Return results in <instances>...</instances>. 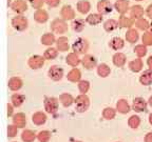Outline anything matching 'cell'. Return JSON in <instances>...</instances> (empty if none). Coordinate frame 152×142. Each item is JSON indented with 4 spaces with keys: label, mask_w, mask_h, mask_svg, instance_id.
Wrapping results in <instances>:
<instances>
[{
    "label": "cell",
    "mask_w": 152,
    "mask_h": 142,
    "mask_svg": "<svg viewBox=\"0 0 152 142\" xmlns=\"http://www.w3.org/2000/svg\"><path fill=\"white\" fill-rule=\"evenodd\" d=\"M11 25L18 32L26 31L28 26V20L23 14H16L11 20Z\"/></svg>",
    "instance_id": "obj_1"
},
{
    "label": "cell",
    "mask_w": 152,
    "mask_h": 142,
    "mask_svg": "<svg viewBox=\"0 0 152 142\" xmlns=\"http://www.w3.org/2000/svg\"><path fill=\"white\" fill-rule=\"evenodd\" d=\"M51 31L54 34H64L69 30V25L66 23V21L62 18H55L52 22H51Z\"/></svg>",
    "instance_id": "obj_2"
},
{
    "label": "cell",
    "mask_w": 152,
    "mask_h": 142,
    "mask_svg": "<svg viewBox=\"0 0 152 142\" xmlns=\"http://www.w3.org/2000/svg\"><path fill=\"white\" fill-rule=\"evenodd\" d=\"M74 102H75L76 111L78 113H83L90 106V99L86 94H80L79 96H77Z\"/></svg>",
    "instance_id": "obj_3"
},
{
    "label": "cell",
    "mask_w": 152,
    "mask_h": 142,
    "mask_svg": "<svg viewBox=\"0 0 152 142\" xmlns=\"http://www.w3.org/2000/svg\"><path fill=\"white\" fill-rule=\"evenodd\" d=\"M72 50H73V52L76 53V54L85 55L89 50L88 40L85 39V38H77V39L74 41L73 44H72Z\"/></svg>",
    "instance_id": "obj_4"
},
{
    "label": "cell",
    "mask_w": 152,
    "mask_h": 142,
    "mask_svg": "<svg viewBox=\"0 0 152 142\" xmlns=\"http://www.w3.org/2000/svg\"><path fill=\"white\" fill-rule=\"evenodd\" d=\"M28 0H13L10 7L16 14H23L28 11Z\"/></svg>",
    "instance_id": "obj_5"
},
{
    "label": "cell",
    "mask_w": 152,
    "mask_h": 142,
    "mask_svg": "<svg viewBox=\"0 0 152 142\" xmlns=\"http://www.w3.org/2000/svg\"><path fill=\"white\" fill-rule=\"evenodd\" d=\"M45 109L49 114H55L58 111V99L55 97H45Z\"/></svg>",
    "instance_id": "obj_6"
},
{
    "label": "cell",
    "mask_w": 152,
    "mask_h": 142,
    "mask_svg": "<svg viewBox=\"0 0 152 142\" xmlns=\"http://www.w3.org/2000/svg\"><path fill=\"white\" fill-rule=\"evenodd\" d=\"M45 57L40 56V55H33V56H31L28 58V65L32 70H39L45 64Z\"/></svg>",
    "instance_id": "obj_7"
},
{
    "label": "cell",
    "mask_w": 152,
    "mask_h": 142,
    "mask_svg": "<svg viewBox=\"0 0 152 142\" xmlns=\"http://www.w3.org/2000/svg\"><path fill=\"white\" fill-rule=\"evenodd\" d=\"M48 75L53 81H60L64 77V70L58 65H53L48 71Z\"/></svg>",
    "instance_id": "obj_8"
},
{
    "label": "cell",
    "mask_w": 152,
    "mask_h": 142,
    "mask_svg": "<svg viewBox=\"0 0 152 142\" xmlns=\"http://www.w3.org/2000/svg\"><path fill=\"white\" fill-rule=\"evenodd\" d=\"M60 17L64 19L66 21L75 19V11L70 4H64L60 9Z\"/></svg>",
    "instance_id": "obj_9"
},
{
    "label": "cell",
    "mask_w": 152,
    "mask_h": 142,
    "mask_svg": "<svg viewBox=\"0 0 152 142\" xmlns=\"http://www.w3.org/2000/svg\"><path fill=\"white\" fill-rule=\"evenodd\" d=\"M113 5L109 0H99L97 2V12L102 15H108L112 12Z\"/></svg>",
    "instance_id": "obj_10"
},
{
    "label": "cell",
    "mask_w": 152,
    "mask_h": 142,
    "mask_svg": "<svg viewBox=\"0 0 152 142\" xmlns=\"http://www.w3.org/2000/svg\"><path fill=\"white\" fill-rule=\"evenodd\" d=\"M22 85H23V81L21 80V78H19V77H11L7 81V86L11 91L13 92H17L19 91L20 88H22Z\"/></svg>",
    "instance_id": "obj_11"
},
{
    "label": "cell",
    "mask_w": 152,
    "mask_h": 142,
    "mask_svg": "<svg viewBox=\"0 0 152 142\" xmlns=\"http://www.w3.org/2000/svg\"><path fill=\"white\" fill-rule=\"evenodd\" d=\"M49 13L43 9H38L34 12V20L38 23H45L49 20Z\"/></svg>",
    "instance_id": "obj_12"
},
{
    "label": "cell",
    "mask_w": 152,
    "mask_h": 142,
    "mask_svg": "<svg viewBox=\"0 0 152 142\" xmlns=\"http://www.w3.org/2000/svg\"><path fill=\"white\" fill-rule=\"evenodd\" d=\"M13 124L18 128H23L26 124V117L23 113H17L13 115Z\"/></svg>",
    "instance_id": "obj_13"
},
{
    "label": "cell",
    "mask_w": 152,
    "mask_h": 142,
    "mask_svg": "<svg viewBox=\"0 0 152 142\" xmlns=\"http://www.w3.org/2000/svg\"><path fill=\"white\" fill-rule=\"evenodd\" d=\"M113 7L121 15H125L129 11V9H130L128 0H116Z\"/></svg>",
    "instance_id": "obj_14"
},
{
    "label": "cell",
    "mask_w": 152,
    "mask_h": 142,
    "mask_svg": "<svg viewBox=\"0 0 152 142\" xmlns=\"http://www.w3.org/2000/svg\"><path fill=\"white\" fill-rule=\"evenodd\" d=\"M81 63H83V67H86L87 70H92L93 67L96 66L97 60L93 55H85L83 58L81 59Z\"/></svg>",
    "instance_id": "obj_15"
},
{
    "label": "cell",
    "mask_w": 152,
    "mask_h": 142,
    "mask_svg": "<svg viewBox=\"0 0 152 142\" xmlns=\"http://www.w3.org/2000/svg\"><path fill=\"white\" fill-rule=\"evenodd\" d=\"M102 16L104 15L99 14V13H91L86 18V22L90 25H97V24L102 23V19H104Z\"/></svg>",
    "instance_id": "obj_16"
},
{
    "label": "cell",
    "mask_w": 152,
    "mask_h": 142,
    "mask_svg": "<svg viewBox=\"0 0 152 142\" xmlns=\"http://www.w3.org/2000/svg\"><path fill=\"white\" fill-rule=\"evenodd\" d=\"M56 49L59 52H68L69 51V39L64 36H60L58 39H56Z\"/></svg>",
    "instance_id": "obj_17"
},
{
    "label": "cell",
    "mask_w": 152,
    "mask_h": 142,
    "mask_svg": "<svg viewBox=\"0 0 152 142\" xmlns=\"http://www.w3.org/2000/svg\"><path fill=\"white\" fill-rule=\"evenodd\" d=\"M129 11H130V17L133 20H135V19L137 20V19L142 18V16H144V9L142 5H133L129 9Z\"/></svg>",
    "instance_id": "obj_18"
},
{
    "label": "cell",
    "mask_w": 152,
    "mask_h": 142,
    "mask_svg": "<svg viewBox=\"0 0 152 142\" xmlns=\"http://www.w3.org/2000/svg\"><path fill=\"white\" fill-rule=\"evenodd\" d=\"M76 9L80 14H88L91 9V3L88 0H79L76 3Z\"/></svg>",
    "instance_id": "obj_19"
},
{
    "label": "cell",
    "mask_w": 152,
    "mask_h": 142,
    "mask_svg": "<svg viewBox=\"0 0 152 142\" xmlns=\"http://www.w3.org/2000/svg\"><path fill=\"white\" fill-rule=\"evenodd\" d=\"M71 26L73 28V31L76 33H80L83 31V28L86 26V21L81 18H75L72 20L71 22Z\"/></svg>",
    "instance_id": "obj_20"
},
{
    "label": "cell",
    "mask_w": 152,
    "mask_h": 142,
    "mask_svg": "<svg viewBox=\"0 0 152 142\" xmlns=\"http://www.w3.org/2000/svg\"><path fill=\"white\" fill-rule=\"evenodd\" d=\"M66 64H69V65L75 67V66H77L80 63L81 60L78 57V54H76V53L73 52V53H69V54H68V56L66 57Z\"/></svg>",
    "instance_id": "obj_21"
},
{
    "label": "cell",
    "mask_w": 152,
    "mask_h": 142,
    "mask_svg": "<svg viewBox=\"0 0 152 142\" xmlns=\"http://www.w3.org/2000/svg\"><path fill=\"white\" fill-rule=\"evenodd\" d=\"M133 109L135 112H144L147 109V103L146 101L142 98L140 97H137L135 99L133 100Z\"/></svg>",
    "instance_id": "obj_22"
},
{
    "label": "cell",
    "mask_w": 152,
    "mask_h": 142,
    "mask_svg": "<svg viewBox=\"0 0 152 142\" xmlns=\"http://www.w3.org/2000/svg\"><path fill=\"white\" fill-rule=\"evenodd\" d=\"M80 78H81V72L78 69H76V67L72 69L68 73V75H66V79L69 81H71V82H79Z\"/></svg>",
    "instance_id": "obj_23"
},
{
    "label": "cell",
    "mask_w": 152,
    "mask_h": 142,
    "mask_svg": "<svg viewBox=\"0 0 152 142\" xmlns=\"http://www.w3.org/2000/svg\"><path fill=\"white\" fill-rule=\"evenodd\" d=\"M40 41L43 45H47V46H51L53 43L56 42V38L53 33H45L40 38Z\"/></svg>",
    "instance_id": "obj_24"
},
{
    "label": "cell",
    "mask_w": 152,
    "mask_h": 142,
    "mask_svg": "<svg viewBox=\"0 0 152 142\" xmlns=\"http://www.w3.org/2000/svg\"><path fill=\"white\" fill-rule=\"evenodd\" d=\"M135 23L131 17H127L126 15H121L118 19V26L121 28H131V26Z\"/></svg>",
    "instance_id": "obj_25"
},
{
    "label": "cell",
    "mask_w": 152,
    "mask_h": 142,
    "mask_svg": "<svg viewBox=\"0 0 152 142\" xmlns=\"http://www.w3.org/2000/svg\"><path fill=\"white\" fill-rule=\"evenodd\" d=\"M32 121L36 125H42L43 123L47 121V116L42 112H36L32 117Z\"/></svg>",
    "instance_id": "obj_26"
},
{
    "label": "cell",
    "mask_w": 152,
    "mask_h": 142,
    "mask_svg": "<svg viewBox=\"0 0 152 142\" xmlns=\"http://www.w3.org/2000/svg\"><path fill=\"white\" fill-rule=\"evenodd\" d=\"M24 101H26V97H24L23 95L18 94V93H15V94H13L12 97H11V102H12V104L14 105L15 107L21 106Z\"/></svg>",
    "instance_id": "obj_27"
},
{
    "label": "cell",
    "mask_w": 152,
    "mask_h": 142,
    "mask_svg": "<svg viewBox=\"0 0 152 142\" xmlns=\"http://www.w3.org/2000/svg\"><path fill=\"white\" fill-rule=\"evenodd\" d=\"M59 101L61 102V104L64 107L71 106L72 103L74 102V98L71 94H68V93H64L59 96Z\"/></svg>",
    "instance_id": "obj_28"
},
{
    "label": "cell",
    "mask_w": 152,
    "mask_h": 142,
    "mask_svg": "<svg viewBox=\"0 0 152 142\" xmlns=\"http://www.w3.org/2000/svg\"><path fill=\"white\" fill-rule=\"evenodd\" d=\"M109 45H110V47H111L112 50L119 51V50H121V49L124 47V45H125V42H124V40L121 39V37H114L113 39H111Z\"/></svg>",
    "instance_id": "obj_29"
},
{
    "label": "cell",
    "mask_w": 152,
    "mask_h": 142,
    "mask_svg": "<svg viewBox=\"0 0 152 142\" xmlns=\"http://www.w3.org/2000/svg\"><path fill=\"white\" fill-rule=\"evenodd\" d=\"M140 81L142 84L144 85H150L152 83V70H148L145 71L140 75Z\"/></svg>",
    "instance_id": "obj_30"
},
{
    "label": "cell",
    "mask_w": 152,
    "mask_h": 142,
    "mask_svg": "<svg viewBox=\"0 0 152 142\" xmlns=\"http://www.w3.org/2000/svg\"><path fill=\"white\" fill-rule=\"evenodd\" d=\"M138 37H140V35H138V32L136 31L135 28H129L128 31H127L126 39L128 42H130V43L136 42V41L138 40Z\"/></svg>",
    "instance_id": "obj_31"
},
{
    "label": "cell",
    "mask_w": 152,
    "mask_h": 142,
    "mask_svg": "<svg viewBox=\"0 0 152 142\" xmlns=\"http://www.w3.org/2000/svg\"><path fill=\"white\" fill-rule=\"evenodd\" d=\"M118 26V21L114 20V19H108L104 22V28L106 32H113L114 30H116Z\"/></svg>",
    "instance_id": "obj_32"
},
{
    "label": "cell",
    "mask_w": 152,
    "mask_h": 142,
    "mask_svg": "<svg viewBox=\"0 0 152 142\" xmlns=\"http://www.w3.org/2000/svg\"><path fill=\"white\" fill-rule=\"evenodd\" d=\"M116 109L119 113L121 114H127L129 111H130V105L128 104V102L125 99H121L117 101L116 103Z\"/></svg>",
    "instance_id": "obj_33"
},
{
    "label": "cell",
    "mask_w": 152,
    "mask_h": 142,
    "mask_svg": "<svg viewBox=\"0 0 152 142\" xmlns=\"http://www.w3.org/2000/svg\"><path fill=\"white\" fill-rule=\"evenodd\" d=\"M113 63L116 66H118V67H121V66L125 65V63H126V56H125V54L116 53L113 56Z\"/></svg>",
    "instance_id": "obj_34"
},
{
    "label": "cell",
    "mask_w": 152,
    "mask_h": 142,
    "mask_svg": "<svg viewBox=\"0 0 152 142\" xmlns=\"http://www.w3.org/2000/svg\"><path fill=\"white\" fill-rule=\"evenodd\" d=\"M57 55H58V50L52 46L48 47L47 50L45 51V53H43V57H45V59H47V60L55 59L57 57Z\"/></svg>",
    "instance_id": "obj_35"
},
{
    "label": "cell",
    "mask_w": 152,
    "mask_h": 142,
    "mask_svg": "<svg viewBox=\"0 0 152 142\" xmlns=\"http://www.w3.org/2000/svg\"><path fill=\"white\" fill-rule=\"evenodd\" d=\"M36 138L35 133L31 130H24L21 134V139L23 142H33Z\"/></svg>",
    "instance_id": "obj_36"
},
{
    "label": "cell",
    "mask_w": 152,
    "mask_h": 142,
    "mask_svg": "<svg viewBox=\"0 0 152 142\" xmlns=\"http://www.w3.org/2000/svg\"><path fill=\"white\" fill-rule=\"evenodd\" d=\"M110 72H111V70H110V67L106 63H100L97 66V74L102 78L108 77L110 75Z\"/></svg>",
    "instance_id": "obj_37"
},
{
    "label": "cell",
    "mask_w": 152,
    "mask_h": 142,
    "mask_svg": "<svg viewBox=\"0 0 152 142\" xmlns=\"http://www.w3.org/2000/svg\"><path fill=\"white\" fill-rule=\"evenodd\" d=\"M142 61L140 59V58H136V59L132 60V61L129 63V69L131 70L134 73H137L142 70Z\"/></svg>",
    "instance_id": "obj_38"
},
{
    "label": "cell",
    "mask_w": 152,
    "mask_h": 142,
    "mask_svg": "<svg viewBox=\"0 0 152 142\" xmlns=\"http://www.w3.org/2000/svg\"><path fill=\"white\" fill-rule=\"evenodd\" d=\"M149 25H150V23L148 22L147 19H145V18L137 19L135 21V26L138 30H142V31H147L148 28H149Z\"/></svg>",
    "instance_id": "obj_39"
},
{
    "label": "cell",
    "mask_w": 152,
    "mask_h": 142,
    "mask_svg": "<svg viewBox=\"0 0 152 142\" xmlns=\"http://www.w3.org/2000/svg\"><path fill=\"white\" fill-rule=\"evenodd\" d=\"M51 138V133L48 130H41L38 133L37 139L39 140V142H49Z\"/></svg>",
    "instance_id": "obj_40"
},
{
    "label": "cell",
    "mask_w": 152,
    "mask_h": 142,
    "mask_svg": "<svg viewBox=\"0 0 152 142\" xmlns=\"http://www.w3.org/2000/svg\"><path fill=\"white\" fill-rule=\"evenodd\" d=\"M142 44L148 46V45H152V32H145L142 34Z\"/></svg>",
    "instance_id": "obj_41"
},
{
    "label": "cell",
    "mask_w": 152,
    "mask_h": 142,
    "mask_svg": "<svg viewBox=\"0 0 152 142\" xmlns=\"http://www.w3.org/2000/svg\"><path fill=\"white\" fill-rule=\"evenodd\" d=\"M89 88H90V82L87 80H80L78 82V90L81 94H86L88 93Z\"/></svg>",
    "instance_id": "obj_42"
},
{
    "label": "cell",
    "mask_w": 152,
    "mask_h": 142,
    "mask_svg": "<svg viewBox=\"0 0 152 142\" xmlns=\"http://www.w3.org/2000/svg\"><path fill=\"white\" fill-rule=\"evenodd\" d=\"M102 116H104V119L107 120H111L115 117V109H113L112 107H107L104 109V112H102Z\"/></svg>",
    "instance_id": "obj_43"
},
{
    "label": "cell",
    "mask_w": 152,
    "mask_h": 142,
    "mask_svg": "<svg viewBox=\"0 0 152 142\" xmlns=\"http://www.w3.org/2000/svg\"><path fill=\"white\" fill-rule=\"evenodd\" d=\"M134 53H135L140 58V57H144L147 54V47L144 44H138V45H136L135 49H134Z\"/></svg>",
    "instance_id": "obj_44"
},
{
    "label": "cell",
    "mask_w": 152,
    "mask_h": 142,
    "mask_svg": "<svg viewBox=\"0 0 152 142\" xmlns=\"http://www.w3.org/2000/svg\"><path fill=\"white\" fill-rule=\"evenodd\" d=\"M128 123H129V126H130V128H138V125H140V117L135 116V115H134V116H131L130 118H129Z\"/></svg>",
    "instance_id": "obj_45"
},
{
    "label": "cell",
    "mask_w": 152,
    "mask_h": 142,
    "mask_svg": "<svg viewBox=\"0 0 152 142\" xmlns=\"http://www.w3.org/2000/svg\"><path fill=\"white\" fill-rule=\"evenodd\" d=\"M28 2L31 4V7L33 9H42L43 4H45V0H28Z\"/></svg>",
    "instance_id": "obj_46"
},
{
    "label": "cell",
    "mask_w": 152,
    "mask_h": 142,
    "mask_svg": "<svg viewBox=\"0 0 152 142\" xmlns=\"http://www.w3.org/2000/svg\"><path fill=\"white\" fill-rule=\"evenodd\" d=\"M7 136H9L10 138H14L15 136L17 135L18 128H17V126H15L14 124H11V125H7Z\"/></svg>",
    "instance_id": "obj_47"
},
{
    "label": "cell",
    "mask_w": 152,
    "mask_h": 142,
    "mask_svg": "<svg viewBox=\"0 0 152 142\" xmlns=\"http://www.w3.org/2000/svg\"><path fill=\"white\" fill-rule=\"evenodd\" d=\"M60 1L61 0H45V4L50 7H57L60 4Z\"/></svg>",
    "instance_id": "obj_48"
},
{
    "label": "cell",
    "mask_w": 152,
    "mask_h": 142,
    "mask_svg": "<svg viewBox=\"0 0 152 142\" xmlns=\"http://www.w3.org/2000/svg\"><path fill=\"white\" fill-rule=\"evenodd\" d=\"M14 105L12 103H7V116L12 117L14 115Z\"/></svg>",
    "instance_id": "obj_49"
},
{
    "label": "cell",
    "mask_w": 152,
    "mask_h": 142,
    "mask_svg": "<svg viewBox=\"0 0 152 142\" xmlns=\"http://www.w3.org/2000/svg\"><path fill=\"white\" fill-rule=\"evenodd\" d=\"M146 14H147V16L149 17L150 19H152V3L147 7V9H146Z\"/></svg>",
    "instance_id": "obj_50"
},
{
    "label": "cell",
    "mask_w": 152,
    "mask_h": 142,
    "mask_svg": "<svg viewBox=\"0 0 152 142\" xmlns=\"http://www.w3.org/2000/svg\"><path fill=\"white\" fill-rule=\"evenodd\" d=\"M145 142H152V133H149L145 138Z\"/></svg>",
    "instance_id": "obj_51"
},
{
    "label": "cell",
    "mask_w": 152,
    "mask_h": 142,
    "mask_svg": "<svg viewBox=\"0 0 152 142\" xmlns=\"http://www.w3.org/2000/svg\"><path fill=\"white\" fill-rule=\"evenodd\" d=\"M147 64H148V66L150 67V70H152V56H150L149 58H148Z\"/></svg>",
    "instance_id": "obj_52"
},
{
    "label": "cell",
    "mask_w": 152,
    "mask_h": 142,
    "mask_svg": "<svg viewBox=\"0 0 152 142\" xmlns=\"http://www.w3.org/2000/svg\"><path fill=\"white\" fill-rule=\"evenodd\" d=\"M149 121H150V123L152 124V113L150 114V116H149Z\"/></svg>",
    "instance_id": "obj_53"
},
{
    "label": "cell",
    "mask_w": 152,
    "mask_h": 142,
    "mask_svg": "<svg viewBox=\"0 0 152 142\" xmlns=\"http://www.w3.org/2000/svg\"><path fill=\"white\" fill-rule=\"evenodd\" d=\"M149 104H150V105H151V107H152V96L149 98Z\"/></svg>",
    "instance_id": "obj_54"
},
{
    "label": "cell",
    "mask_w": 152,
    "mask_h": 142,
    "mask_svg": "<svg viewBox=\"0 0 152 142\" xmlns=\"http://www.w3.org/2000/svg\"><path fill=\"white\" fill-rule=\"evenodd\" d=\"M12 1H13V0H7V5H9V7H10V4L12 3Z\"/></svg>",
    "instance_id": "obj_55"
},
{
    "label": "cell",
    "mask_w": 152,
    "mask_h": 142,
    "mask_svg": "<svg viewBox=\"0 0 152 142\" xmlns=\"http://www.w3.org/2000/svg\"><path fill=\"white\" fill-rule=\"evenodd\" d=\"M149 28H150V32H152V21H151V23H150V25H149Z\"/></svg>",
    "instance_id": "obj_56"
},
{
    "label": "cell",
    "mask_w": 152,
    "mask_h": 142,
    "mask_svg": "<svg viewBox=\"0 0 152 142\" xmlns=\"http://www.w3.org/2000/svg\"><path fill=\"white\" fill-rule=\"evenodd\" d=\"M136 1H142V0H136Z\"/></svg>",
    "instance_id": "obj_57"
},
{
    "label": "cell",
    "mask_w": 152,
    "mask_h": 142,
    "mask_svg": "<svg viewBox=\"0 0 152 142\" xmlns=\"http://www.w3.org/2000/svg\"><path fill=\"white\" fill-rule=\"evenodd\" d=\"M77 142H79V141H77Z\"/></svg>",
    "instance_id": "obj_58"
}]
</instances>
